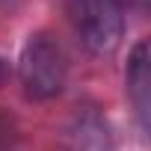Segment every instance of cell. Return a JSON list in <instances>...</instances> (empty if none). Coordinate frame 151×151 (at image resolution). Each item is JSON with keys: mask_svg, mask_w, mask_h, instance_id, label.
<instances>
[{"mask_svg": "<svg viewBox=\"0 0 151 151\" xmlns=\"http://www.w3.org/2000/svg\"><path fill=\"white\" fill-rule=\"evenodd\" d=\"M18 77L27 98L33 101H50L62 92L68 77V62L62 47L47 33H36L27 39L18 59Z\"/></svg>", "mask_w": 151, "mask_h": 151, "instance_id": "6da1fadb", "label": "cell"}, {"mask_svg": "<svg viewBox=\"0 0 151 151\" xmlns=\"http://www.w3.org/2000/svg\"><path fill=\"white\" fill-rule=\"evenodd\" d=\"M68 12L80 42L95 56H110L124 36L122 0H68Z\"/></svg>", "mask_w": 151, "mask_h": 151, "instance_id": "7a4b0ae2", "label": "cell"}, {"mask_svg": "<svg viewBox=\"0 0 151 151\" xmlns=\"http://www.w3.org/2000/svg\"><path fill=\"white\" fill-rule=\"evenodd\" d=\"M124 83H127V98L136 110V119L142 130L148 127V45L139 42L130 53L127 71H124Z\"/></svg>", "mask_w": 151, "mask_h": 151, "instance_id": "3957f363", "label": "cell"}, {"mask_svg": "<svg viewBox=\"0 0 151 151\" xmlns=\"http://www.w3.org/2000/svg\"><path fill=\"white\" fill-rule=\"evenodd\" d=\"M74 139H77V151H113L110 133H107L104 122L95 113L80 119V127H77V133H74Z\"/></svg>", "mask_w": 151, "mask_h": 151, "instance_id": "277c9868", "label": "cell"}, {"mask_svg": "<svg viewBox=\"0 0 151 151\" xmlns=\"http://www.w3.org/2000/svg\"><path fill=\"white\" fill-rule=\"evenodd\" d=\"M6 77H9V65H6L3 59H0V86L6 83Z\"/></svg>", "mask_w": 151, "mask_h": 151, "instance_id": "5b68a950", "label": "cell"}, {"mask_svg": "<svg viewBox=\"0 0 151 151\" xmlns=\"http://www.w3.org/2000/svg\"><path fill=\"white\" fill-rule=\"evenodd\" d=\"M15 3V0H0V6H12Z\"/></svg>", "mask_w": 151, "mask_h": 151, "instance_id": "8992f818", "label": "cell"}]
</instances>
